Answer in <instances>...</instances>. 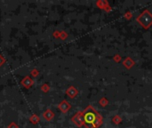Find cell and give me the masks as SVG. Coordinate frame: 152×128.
<instances>
[{"instance_id": "1", "label": "cell", "mask_w": 152, "mask_h": 128, "mask_svg": "<svg viewBox=\"0 0 152 128\" xmlns=\"http://www.w3.org/2000/svg\"><path fill=\"white\" fill-rule=\"evenodd\" d=\"M84 119H85V122H86V125H92V124H94V121H95V116H94V113L88 112V113H86V114L85 115Z\"/></svg>"}]
</instances>
